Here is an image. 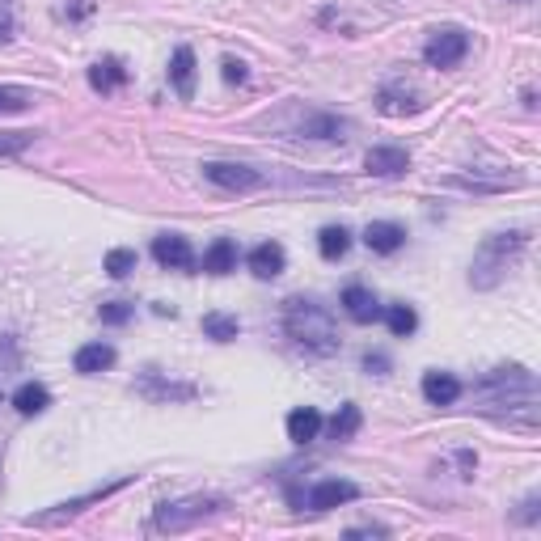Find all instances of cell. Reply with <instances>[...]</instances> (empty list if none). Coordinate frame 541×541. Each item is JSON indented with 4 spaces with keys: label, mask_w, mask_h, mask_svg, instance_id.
<instances>
[{
    "label": "cell",
    "mask_w": 541,
    "mask_h": 541,
    "mask_svg": "<svg viewBox=\"0 0 541 541\" xmlns=\"http://www.w3.org/2000/svg\"><path fill=\"white\" fill-rule=\"evenodd\" d=\"M119 487H128V478L123 482H110V487H98L93 495H81V499H68V503H60L55 512H43V516H30L26 525H39V528H52V525H64V520H72V516H81L90 503H98V499H106V495H115Z\"/></svg>",
    "instance_id": "8"
},
{
    "label": "cell",
    "mask_w": 541,
    "mask_h": 541,
    "mask_svg": "<svg viewBox=\"0 0 541 541\" xmlns=\"http://www.w3.org/2000/svg\"><path fill=\"white\" fill-rule=\"evenodd\" d=\"M360 495V487L356 482H343V478H326V482H318V487L309 490V512H330V508H343V503H351Z\"/></svg>",
    "instance_id": "10"
},
{
    "label": "cell",
    "mask_w": 541,
    "mask_h": 541,
    "mask_svg": "<svg viewBox=\"0 0 541 541\" xmlns=\"http://www.w3.org/2000/svg\"><path fill=\"white\" fill-rule=\"evenodd\" d=\"M284 262H288V254H284V245L280 242H262V245L250 250V270H254L258 280H275V275H284Z\"/></svg>",
    "instance_id": "14"
},
{
    "label": "cell",
    "mask_w": 541,
    "mask_h": 541,
    "mask_svg": "<svg viewBox=\"0 0 541 541\" xmlns=\"http://www.w3.org/2000/svg\"><path fill=\"white\" fill-rule=\"evenodd\" d=\"M364 166H368L373 178H398V174L411 169V153L406 148H368Z\"/></svg>",
    "instance_id": "12"
},
{
    "label": "cell",
    "mask_w": 541,
    "mask_h": 541,
    "mask_svg": "<svg viewBox=\"0 0 541 541\" xmlns=\"http://www.w3.org/2000/svg\"><path fill=\"white\" fill-rule=\"evenodd\" d=\"M153 258L166 270H191L195 267V250L182 233H161V237H153Z\"/></svg>",
    "instance_id": "9"
},
{
    "label": "cell",
    "mask_w": 541,
    "mask_h": 541,
    "mask_svg": "<svg viewBox=\"0 0 541 541\" xmlns=\"http://www.w3.org/2000/svg\"><path fill=\"white\" fill-rule=\"evenodd\" d=\"M102 267H106V275L123 280V275H131V270H136V250H110Z\"/></svg>",
    "instance_id": "27"
},
{
    "label": "cell",
    "mask_w": 541,
    "mask_h": 541,
    "mask_svg": "<svg viewBox=\"0 0 541 541\" xmlns=\"http://www.w3.org/2000/svg\"><path fill=\"white\" fill-rule=\"evenodd\" d=\"M364 368H368V373H376V376H381V373H385V368H389V360H385V356H373V351H368V356H364Z\"/></svg>",
    "instance_id": "32"
},
{
    "label": "cell",
    "mask_w": 541,
    "mask_h": 541,
    "mask_svg": "<svg viewBox=\"0 0 541 541\" xmlns=\"http://www.w3.org/2000/svg\"><path fill=\"white\" fill-rule=\"evenodd\" d=\"M224 81H229V85H242V81H245V64H242V60H224Z\"/></svg>",
    "instance_id": "31"
},
{
    "label": "cell",
    "mask_w": 541,
    "mask_h": 541,
    "mask_svg": "<svg viewBox=\"0 0 541 541\" xmlns=\"http://www.w3.org/2000/svg\"><path fill=\"white\" fill-rule=\"evenodd\" d=\"M204 178L216 182L220 191H237V195L267 186V174H258V169H250V166H237V161H207Z\"/></svg>",
    "instance_id": "6"
},
{
    "label": "cell",
    "mask_w": 541,
    "mask_h": 541,
    "mask_svg": "<svg viewBox=\"0 0 541 541\" xmlns=\"http://www.w3.org/2000/svg\"><path fill=\"white\" fill-rule=\"evenodd\" d=\"M34 102V93L30 90H17V85H0V115H17V110H26Z\"/></svg>",
    "instance_id": "26"
},
{
    "label": "cell",
    "mask_w": 541,
    "mask_h": 541,
    "mask_svg": "<svg viewBox=\"0 0 541 541\" xmlns=\"http://www.w3.org/2000/svg\"><path fill=\"white\" fill-rule=\"evenodd\" d=\"M360 423H364L360 406H351V402L347 406H338V414L330 419V440H351L356 432H360Z\"/></svg>",
    "instance_id": "25"
},
{
    "label": "cell",
    "mask_w": 541,
    "mask_h": 541,
    "mask_svg": "<svg viewBox=\"0 0 541 541\" xmlns=\"http://www.w3.org/2000/svg\"><path fill=\"white\" fill-rule=\"evenodd\" d=\"M318 250H322L326 262H338V258L351 250V233L343 229V224H326V229L318 233Z\"/></svg>",
    "instance_id": "21"
},
{
    "label": "cell",
    "mask_w": 541,
    "mask_h": 541,
    "mask_svg": "<svg viewBox=\"0 0 541 541\" xmlns=\"http://www.w3.org/2000/svg\"><path fill=\"white\" fill-rule=\"evenodd\" d=\"M343 309H347V318L351 322H360V326H368V322H376L381 318V300L368 292L364 284H351V288H343Z\"/></svg>",
    "instance_id": "11"
},
{
    "label": "cell",
    "mask_w": 541,
    "mask_h": 541,
    "mask_svg": "<svg viewBox=\"0 0 541 541\" xmlns=\"http://www.w3.org/2000/svg\"><path fill=\"white\" fill-rule=\"evenodd\" d=\"M224 512V499H212V495H186V499L178 503H161L153 516V528L157 533H186V528H195L199 520H207V516Z\"/></svg>",
    "instance_id": "4"
},
{
    "label": "cell",
    "mask_w": 541,
    "mask_h": 541,
    "mask_svg": "<svg viewBox=\"0 0 541 541\" xmlns=\"http://www.w3.org/2000/svg\"><path fill=\"white\" fill-rule=\"evenodd\" d=\"M292 136H305V140H347V119L326 115V110H305L297 119Z\"/></svg>",
    "instance_id": "7"
},
{
    "label": "cell",
    "mask_w": 541,
    "mask_h": 541,
    "mask_svg": "<svg viewBox=\"0 0 541 541\" xmlns=\"http://www.w3.org/2000/svg\"><path fill=\"white\" fill-rule=\"evenodd\" d=\"M318 436H322V414L313 411V406H297V411L288 414V440L292 444H309Z\"/></svg>",
    "instance_id": "17"
},
{
    "label": "cell",
    "mask_w": 541,
    "mask_h": 541,
    "mask_svg": "<svg viewBox=\"0 0 541 541\" xmlns=\"http://www.w3.org/2000/svg\"><path fill=\"white\" fill-rule=\"evenodd\" d=\"M482 411H495V406H508L503 419H512V411H528L537 414V381L528 368L520 364H508V368H495L490 376H482Z\"/></svg>",
    "instance_id": "2"
},
{
    "label": "cell",
    "mask_w": 541,
    "mask_h": 541,
    "mask_svg": "<svg viewBox=\"0 0 541 541\" xmlns=\"http://www.w3.org/2000/svg\"><path fill=\"white\" fill-rule=\"evenodd\" d=\"M131 313H136L131 300H106L102 309H98V318H102L106 326H123V322H131Z\"/></svg>",
    "instance_id": "29"
},
{
    "label": "cell",
    "mask_w": 541,
    "mask_h": 541,
    "mask_svg": "<svg viewBox=\"0 0 541 541\" xmlns=\"http://www.w3.org/2000/svg\"><path fill=\"white\" fill-rule=\"evenodd\" d=\"M237 258H242L237 242H233V237H216L204 254V270L207 275H229V270H237Z\"/></svg>",
    "instance_id": "15"
},
{
    "label": "cell",
    "mask_w": 541,
    "mask_h": 541,
    "mask_svg": "<svg viewBox=\"0 0 541 541\" xmlns=\"http://www.w3.org/2000/svg\"><path fill=\"white\" fill-rule=\"evenodd\" d=\"M528 245V233L525 229H508V233H490L482 250L474 254V267H470V284L474 288H495L508 275V270L520 262Z\"/></svg>",
    "instance_id": "3"
},
{
    "label": "cell",
    "mask_w": 541,
    "mask_h": 541,
    "mask_svg": "<svg viewBox=\"0 0 541 541\" xmlns=\"http://www.w3.org/2000/svg\"><path fill=\"white\" fill-rule=\"evenodd\" d=\"M30 144H34V131H0V157L26 153Z\"/></svg>",
    "instance_id": "30"
},
{
    "label": "cell",
    "mask_w": 541,
    "mask_h": 541,
    "mask_svg": "<svg viewBox=\"0 0 541 541\" xmlns=\"http://www.w3.org/2000/svg\"><path fill=\"white\" fill-rule=\"evenodd\" d=\"M169 85L178 90V98H191L195 93V52L191 47H178L174 60H169Z\"/></svg>",
    "instance_id": "19"
},
{
    "label": "cell",
    "mask_w": 541,
    "mask_h": 541,
    "mask_svg": "<svg viewBox=\"0 0 541 541\" xmlns=\"http://www.w3.org/2000/svg\"><path fill=\"white\" fill-rule=\"evenodd\" d=\"M123 81H128V68H123V60H115V55H106V60H98V64L90 68V85L98 93L119 90Z\"/></svg>",
    "instance_id": "20"
},
{
    "label": "cell",
    "mask_w": 541,
    "mask_h": 541,
    "mask_svg": "<svg viewBox=\"0 0 541 541\" xmlns=\"http://www.w3.org/2000/svg\"><path fill=\"white\" fill-rule=\"evenodd\" d=\"M110 364H115V347H110V343H85V347L72 356V368H77V373H85V376L106 373Z\"/></svg>",
    "instance_id": "18"
},
{
    "label": "cell",
    "mask_w": 541,
    "mask_h": 541,
    "mask_svg": "<svg viewBox=\"0 0 541 541\" xmlns=\"http://www.w3.org/2000/svg\"><path fill=\"white\" fill-rule=\"evenodd\" d=\"M461 394H465V389H461V381H457L452 373H427L423 376V398L432 402V406H452Z\"/></svg>",
    "instance_id": "16"
},
{
    "label": "cell",
    "mask_w": 541,
    "mask_h": 541,
    "mask_svg": "<svg viewBox=\"0 0 541 541\" xmlns=\"http://www.w3.org/2000/svg\"><path fill=\"white\" fill-rule=\"evenodd\" d=\"M381 318L389 322V335L394 338H411L414 330H419V313H414L411 305H389Z\"/></svg>",
    "instance_id": "23"
},
{
    "label": "cell",
    "mask_w": 541,
    "mask_h": 541,
    "mask_svg": "<svg viewBox=\"0 0 541 541\" xmlns=\"http://www.w3.org/2000/svg\"><path fill=\"white\" fill-rule=\"evenodd\" d=\"M364 242H368L373 254H394V250L406 245V229L394 224V220H373V224L364 229Z\"/></svg>",
    "instance_id": "13"
},
{
    "label": "cell",
    "mask_w": 541,
    "mask_h": 541,
    "mask_svg": "<svg viewBox=\"0 0 541 541\" xmlns=\"http://www.w3.org/2000/svg\"><path fill=\"white\" fill-rule=\"evenodd\" d=\"M242 330V322L233 318V313H204V335L216 338V343H233Z\"/></svg>",
    "instance_id": "24"
},
{
    "label": "cell",
    "mask_w": 541,
    "mask_h": 541,
    "mask_svg": "<svg viewBox=\"0 0 541 541\" xmlns=\"http://www.w3.org/2000/svg\"><path fill=\"white\" fill-rule=\"evenodd\" d=\"M9 34H14V22H9V14H0V43H9Z\"/></svg>",
    "instance_id": "35"
},
{
    "label": "cell",
    "mask_w": 541,
    "mask_h": 541,
    "mask_svg": "<svg viewBox=\"0 0 541 541\" xmlns=\"http://www.w3.org/2000/svg\"><path fill=\"white\" fill-rule=\"evenodd\" d=\"M520 520H525V525H533V520H537V495H528V499H525V512H520Z\"/></svg>",
    "instance_id": "34"
},
{
    "label": "cell",
    "mask_w": 541,
    "mask_h": 541,
    "mask_svg": "<svg viewBox=\"0 0 541 541\" xmlns=\"http://www.w3.org/2000/svg\"><path fill=\"white\" fill-rule=\"evenodd\" d=\"M14 406H17V414H43L52 406V394H47V385H39V381H26V385L14 394Z\"/></svg>",
    "instance_id": "22"
},
{
    "label": "cell",
    "mask_w": 541,
    "mask_h": 541,
    "mask_svg": "<svg viewBox=\"0 0 541 541\" xmlns=\"http://www.w3.org/2000/svg\"><path fill=\"white\" fill-rule=\"evenodd\" d=\"M347 537H385L381 525H364V528H347Z\"/></svg>",
    "instance_id": "33"
},
{
    "label": "cell",
    "mask_w": 541,
    "mask_h": 541,
    "mask_svg": "<svg viewBox=\"0 0 541 541\" xmlns=\"http://www.w3.org/2000/svg\"><path fill=\"white\" fill-rule=\"evenodd\" d=\"M376 106H381V115H414L423 102H414V98H406V102H402L394 90H381V102H376Z\"/></svg>",
    "instance_id": "28"
},
{
    "label": "cell",
    "mask_w": 541,
    "mask_h": 541,
    "mask_svg": "<svg viewBox=\"0 0 541 541\" xmlns=\"http://www.w3.org/2000/svg\"><path fill=\"white\" fill-rule=\"evenodd\" d=\"M284 330H288V338H292L300 351H309V356H335V351L343 347L335 318H330L326 305H318V300H305V297L288 300L284 305Z\"/></svg>",
    "instance_id": "1"
},
{
    "label": "cell",
    "mask_w": 541,
    "mask_h": 541,
    "mask_svg": "<svg viewBox=\"0 0 541 541\" xmlns=\"http://www.w3.org/2000/svg\"><path fill=\"white\" fill-rule=\"evenodd\" d=\"M465 52H470V34L457 30V26H444V30H436V34L427 39L423 60L432 68H457L465 60Z\"/></svg>",
    "instance_id": "5"
}]
</instances>
